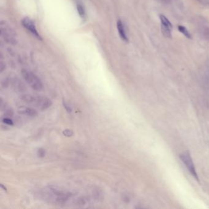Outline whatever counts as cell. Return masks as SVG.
I'll return each mask as SVG.
<instances>
[{
  "label": "cell",
  "mask_w": 209,
  "mask_h": 209,
  "mask_svg": "<svg viewBox=\"0 0 209 209\" xmlns=\"http://www.w3.org/2000/svg\"><path fill=\"white\" fill-rule=\"evenodd\" d=\"M63 106H64V107L65 108V109L66 110V111L68 112H71V111H72V109H71V108L70 107V106L64 101H63Z\"/></svg>",
  "instance_id": "cell-16"
},
{
  "label": "cell",
  "mask_w": 209,
  "mask_h": 209,
  "mask_svg": "<svg viewBox=\"0 0 209 209\" xmlns=\"http://www.w3.org/2000/svg\"><path fill=\"white\" fill-rule=\"evenodd\" d=\"M203 33H204V37L207 39H209V28H204V30H203Z\"/></svg>",
  "instance_id": "cell-17"
},
{
  "label": "cell",
  "mask_w": 209,
  "mask_h": 209,
  "mask_svg": "<svg viewBox=\"0 0 209 209\" xmlns=\"http://www.w3.org/2000/svg\"><path fill=\"white\" fill-rule=\"evenodd\" d=\"M21 99L23 101L28 104H36V97L29 94H25L21 95Z\"/></svg>",
  "instance_id": "cell-9"
},
{
  "label": "cell",
  "mask_w": 209,
  "mask_h": 209,
  "mask_svg": "<svg viewBox=\"0 0 209 209\" xmlns=\"http://www.w3.org/2000/svg\"><path fill=\"white\" fill-rule=\"evenodd\" d=\"M11 84L14 90L17 92H24L26 90L25 85L21 80L17 78L12 79Z\"/></svg>",
  "instance_id": "cell-6"
},
{
  "label": "cell",
  "mask_w": 209,
  "mask_h": 209,
  "mask_svg": "<svg viewBox=\"0 0 209 209\" xmlns=\"http://www.w3.org/2000/svg\"><path fill=\"white\" fill-rule=\"evenodd\" d=\"M77 11H78L79 14L80 15V16L82 18H83L85 17V10H84V8L83 7V6L81 4H79L77 6Z\"/></svg>",
  "instance_id": "cell-11"
},
{
  "label": "cell",
  "mask_w": 209,
  "mask_h": 209,
  "mask_svg": "<svg viewBox=\"0 0 209 209\" xmlns=\"http://www.w3.org/2000/svg\"><path fill=\"white\" fill-rule=\"evenodd\" d=\"M1 188H2L3 189V190H4V191H6L7 190V189H6V188L5 187H4V185H1Z\"/></svg>",
  "instance_id": "cell-20"
},
{
  "label": "cell",
  "mask_w": 209,
  "mask_h": 209,
  "mask_svg": "<svg viewBox=\"0 0 209 209\" xmlns=\"http://www.w3.org/2000/svg\"><path fill=\"white\" fill-rule=\"evenodd\" d=\"M2 122H3V123H6L8 125H14L13 121L11 119H10L9 118H7V117L3 118Z\"/></svg>",
  "instance_id": "cell-14"
},
{
  "label": "cell",
  "mask_w": 209,
  "mask_h": 209,
  "mask_svg": "<svg viewBox=\"0 0 209 209\" xmlns=\"http://www.w3.org/2000/svg\"><path fill=\"white\" fill-rule=\"evenodd\" d=\"M37 155L39 157H44L45 155V151L44 149H39L37 151Z\"/></svg>",
  "instance_id": "cell-15"
},
{
  "label": "cell",
  "mask_w": 209,
  "mask_h": 209,
  "mask_svg": "<svg viewBox=\"0 0 209 209\" xmlns=\"http://www.w3.org/2000/svg\"><path fill=\"white\" fill-rule=\"evenodd\" d=\"M178 29H179V31L180 32H181L187 38L192 39V36H191L190 33L188 32V29L185 26H183L182 25H179V26H178Z\"/></svg>",
  "instance_id": "cell-10"
},
{
  "label": "cell",
  "mask_w": 209,
  "mask_h": 209,
  "mask_svg": "<svg viewBox=\"0 0 209 209\" xmlns=\"http://www.w3.org/2000/svg\"><path fill=\"white\" fill-rule=\"evenodd\" d=\"M180 158L183 163L185 164L186 168H187L188 171L190 172V174L193 176V177L198 181H199L198 176L197 174L196 168L195 164L193 163L192 158L188 152H184L183 153L180 155Z\"/></svg>",
  "instance_id": "cell-3"
},
{
  "label": "cell",
  "mask_w": 209,
  "mask_h": 209,
  "mask_svg": "<svg viewBox=\"0 0 209 209\" xmlns=\"http://www.w3.org/2000/svg\"><path fill=\"white\" fill-rule=\"evenodd\" d=\"M22 25L26 28L29 31H30L39 40H42V37L37 32L34 22L29 17H25L21 20Z\"/></svg>",
  "instance_id": "cell-4"
},
{
  "label": "cell",
  "mask_w": 209,
  "mask_h": 209,
  "mask_svg": "<svg viewBox=\"0 0 209 209\" xmlns=\"http://www.w3.org/2000/svg\"><path fill=\"white\" fill-rule=\"evenodd\" d=\"M14 115V112L12 110V109H8L7 110H6L5 111V117L9 118V117H12Z\"/></svg>",
  "instance_id": "cell-13"
},
{
  "label": "cell",
  "mask_w": 209,
  "mask_h": 209,
  "mask_svg": "<svg viewBox=\"0 0 209 209\" xmlns=\"http://www.w3.org/2000/svg\"><path fill=\"white\" fill-rule=\"evenodd\" d=\"M171 0H161V2H163V3H165V4H168L171 2Z\"/></svg>",
  "instance_id": "cell-19"
},
{
  "label": "cell",
  "mask_w": 209,
  "mask_h": 209,
  "mask_svg": "<svg viewBox=\"0 0 209 209\" xmlns=\"http://www.w3.org/2000/svg\"><path fill=\"white\" fill-rule=\"evenodd\" d=\"M18 113L21 115H26L29 117H36L37 115V112L35 109L24 106H21L18 109Z\"/></svg>",
  "instance_id": "cell-7"
},
{
  "label": "cell",
  "mask_w": 209,
  "mask_h": 209,
  "mask_svg": "<svg viewBox=\"0 0 209 209\" xmlns=\"http://www.w3.org/2000/svg\"><path fill=\"white\" fill-rule=\"evenodd\" d=\"M198 1L205 5H207L209 4V0H198Z\"/></svg>",
  "instance_id": "cell-18"
},
{
  "label": "cell",
  "mask_w": 209,
  "mask_h": 209,
  "mask_svg": "<svg viewBox=\"0 0 209 209\" xmlns=\"http://www.w3.org/2000/svg\"><path fill=\"white\" fill-rule=\"evenodd\" d=\"M52 101L45 97H36V105L41 110H44L50 107L52 105Z\"/></svg>",
  "instance_id": "cell-5"
},
{
  "label": "cell",
  "mask_w": 209,
  "mask_h": 209,
  "mask_svg": "<svg viewBox=\"0 0 209 209\" xmlns=\"http://www.w3.org/2000/svg\"><path fill=\"white\" fill-rule=\"evenodd\" d=\"M117 29H118V31L119 33V35L120 36V37L126 42L128 41V38L126 34L125 33V28L123 26V24L122 23V21L120 20H118L117 23Z\"/></svg>",
  "instance_id": "cell-8"
},
{
  "label": "cell",
  "mask_w": 209,
  "mask_h": 209,
  "mask_svg": "<svg viewBox=\"0 0 209 209\" xmlns=\"http://www.w3.org/2000/svg\"><path fill=\"white\" fill-rule=\"evenodd\" d=\"M0 32L1 36L6 42L12 45H15L17 43V34L6 21H1Z\"/></svg>",
  "instance_id": "cell-1"
},
{
  "label": "cell",
  "mask_w": 209,
  "mask_h": 209,
  "mask_svg": "<svg viewBox=\"0 0 209 209\" xmlns=\"http://www.w3.org/2000/svg\"><path fill=\"white\" fill-rule=\"evenodd\" d=\"M21 74L25 80L30 85L34 90L41 91L42 89L43 85L41 80L34 73L27 69H23Z\"/></svg>",
  "instance_id": "cell-2"
},
{
  "label": "cell",
  "mask_w": 209,
  "mask_h": 209,
  "mask_svg": "<svg viewBox=\"0 0 209 209\" xmlns=\"http://www.w3.org/2000/svg\"><path fill=\"white\" fill-rule=\"evenodd\" d=\"M63 134H64V136H66V137H71L73 136L74 133L71 130H69V129H66L65 130L63 131Z\"/></svg>",
  "instance_id": "cell-12"
}]
</instances>
